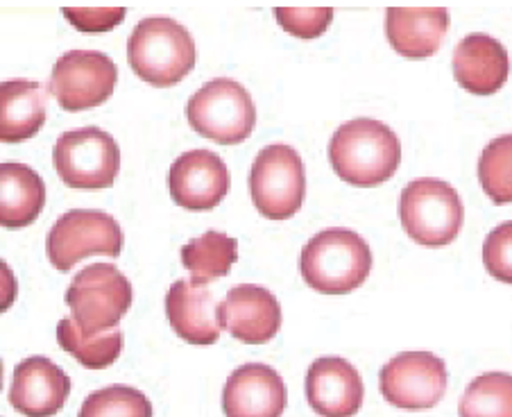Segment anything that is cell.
<instances>
[{
    "instance_id": "1",
    "label": "cell",
    "mask_w": 512,
    "mask_h": 417,
    "mask_svg": "<svg viewBox=\"0 0 512 417\" xmlns=\"http://www.w3.org/2000/svg\"><path fill=\"white\" fill-rule=\"evenodd\" d=\"M329 161L343 182L358 189H374L397 173L401 164L399 136L374 118H354L331 136Z\"/></svg>"
},
{
    "instance_id": "23",
    "label": "cell",
    "mask_w": 512,
    "mask_h": 417,
    "mask_svg": "<svg viewBox=\"0 0 512 417\" xmlns=\"http://www.w3.org/2000/svg\"><path fill=\"white\" fill-rule=\"evenodd\" d=\"M57 340L62 350L78 359L84 368L89 370H105L112 365L123 352V331L114 329L109 334L98 338H84L80 327L75 325L73 318L59 320Z\"/></svg>"
},
{
    "instance_id": "26",
    "label": "cell",
    "mask_w": 512,
    "mask_h": 417,
    "mask_svg": "<svg viewBox=\"0 0 512 417\" xmlns=\"http://www.w3.org/2000/svg\"><path fill=\"white\" fill-rule=\"evenodd\" d=\"M78 417H152V406L141 390L109 386L84 399Z\"/></svg>"
},
{
    "instance_id": "29",
    "label": "cell",
    "mask_w": 512,
    "mask_h": 417,
    "mask_svg": "<svg viewBox=\"0 0 512 417\" xmlns=\"http://www.w3.org/2000/svg\"><path fill=\"white\" fill-rule=\"evenodd\" d=\"M125 7H64V16L82 32H107L121 25Z\"/></svg>"
},
{
    "instance_id": "24",
    "label": "cell",
    "mask_w": 512,
    "mask_h": 417,
    "mask_svg": "<svg viewBox=\"0 0 512 417\" xmlns=\"http://www.w3.org/2000/svg\"><path fill=\"white\" fill-rule=\"evenodd\" d=\"M460 417H512V374L476 377L460 399Z\"/></svg>"
},
{
    "instance_id": "25",
    "label": "cell",
    "mask_w": 512,
    "mask_h": 417,
    "mask_svg": "<svg viewBox=\"0 0 512 417\" xmlns=\"http://www.w3.org/2000/svg\"><path fill=\"white\" fill-rule=\"evenodd\" d=\"M479 182L494 204L512 202V134H503L483 148Z\"/></svg>"
},
{
    "instance_id": "10",
    "label": "cell",
    "mask_w": 512,
    "mask_h": 417,
    "mask_svg": "<svg viewBox=\"0 0 512 417\" xmlns=\"http://www.w3.org/2000/svg\"><path fill=\"white\" fill-rule=\"evenodd\" d=\"M116 82L112 57L98 50H71L55 62L48 91L64 112H84L112 98Z\"/></svg>"
},
{
    "instance_id": "20",
    "label": "cell",
    "mask_w": 512,
    "mask_h": 417,
    "mask_svg": "<svg viewBox=\"0 0 512 417\" xmlns=\"http://www.w3.org/2000/svg\"><path fill=\"white\" fill-rule=\"evenodd\" d=\"M48 93L39 82L7 80L0 84V141L32 139L46 123Z\"/></svg>"
},
{
    "instance_id": "28",
    "label": "cell",
    "mask_w": 512,
    "mask_h": 417,
    "mask_svg": "<svg viewBox=\"0 0 512 417\" xmlns=\"http://www.w3.org/2000/svg\"><path fill=\"white\" fill-rule=\"evenodd\" d=\"M483 266L494 279L512 284V220L494 227L485 238Z\"/></svg>"
},
{
    "instance_id": "14",
    "label": "cell",
    "mask_w": 512,
    "mask_h": 417,
    "mask_svg": "<svg viewBox=\"0 0 512 417\" xmlns=\"http://www.w3.org/2000/svg\"><path fill=\"white\" fill-rule=\"evenodd\" d=\"M166 316L175 334L195 347H209L223 334L220 302L207 284L179 279L166 295Z\"/></svg>"
},
{
    "instance_id": "8",
    "label": "cell",
    "mask_w": 512,
    "mask_h": 417,
    "mask_svg": "<svg viewBox=\"0 0 512 417\" xmlns=\"http://www.w3.org/2000/svg\"><path fill=\"white\" fill-rule=\"evenodd\" d=\"M250 193L263 218H293L302 209L306 195V173L300 152L286 143L263 148L252 164Z\"/></svg>"
},
{
    "instance_id": "2",
    "label": "cell",
    "mask_w": 512,
    "mask_h": 417,
    "mask_svg": "<svg viewBox=\"0 0 512 417\" xmlns=\"http://www.w3.org/2000/svg\"><path fill=\"white\" fill-rule=\"evenodd\" d=\"M304 282L322 295H347L361 288L372 270V252L352 229H324L304 245L300 257Z\"/></svg>"
},
{
    "instance_id": "18",
    "label": "cell",
    "mask_w": 512,
    "mask_h": 417,
    "mask_svg": "<svg viewBox=\"0 0 512 417\" xmlns=\"http://www.w3.org/2000/svg\"><path fill=\"white\" fill-rule=\"evenodd\" d=\"M454 78L474 96H492L508 82V50L490 34L474 32L460 41L454 50Z\"/></svg>"
},
{
    "instance_id": "16",
    "label": "cell",
    "mask_w": 512,
    "mask_h": 417,
    "mask_svg": "<svg viewBox=\"0 0 512 417\" xmlns=\"http://www.w3.org/2000/svg\"><path fill=\"white\" fill-rule=\"evenodd\" d=\"M365 386L352 363L324 356L306 372V399L320 417H354L363 406Z\"/></svg>"
},
{
    "instance_id": "5",
    "label": "cell",
    "mask_w": 512,
    "mask_h": 417,
    "mask_svg": "<svg viewBox=\"0 0 512 417\" xmlns=\"http://www.w3.org/2000/svg\"><path fill=\"white\" fill-rule=\"evenodd\" d=\"M399 218L415 243L445 248L463 229L465 207L454 186L435 177H420L401 191Z\"/></svg>"
},
{
    "instance_id": "22",
    "label": "cell",
    "mask_w": 512,
    "mask_h": 417,
    "mask_svg": "<svg viewBox=\"0 0 512 417\" xmlns=\"http://www.w3.org/2000/svg\"><path fill=\"white\" fill-rule=\"evenodd\" d=\"M238 259V241L227 234L207 232L182 248V263L198 284H209L229 275Z\"/></svg>"
},
{
    "instance_id": "4",
    "label": "cell",
    "mask_w": 512,
    "mask_h": 417,
    "mask_svg": "<svg viewBox=\"0 0 512 417\" xmlns=\"http://www.w3.org/2000/svg\"><path fill=\"white\" fill-rule=\"evenodd\" d=\"M132 300V284L112 263L84 268L66 291V304L84 338H98L118 329V322L132 309Z\"/></svg>"
},
{
    "instance_id": "11",
    "label": "cell",
    "mask_w": 512,
    "mask_h": 417,
    "mask_svg": "<svg viewBox=\"0 0 512 417\" xmlns=\"http://www.w3.org/2000/svg\"><path fill=\"white\" fill-rule=\"evenodd\" d=\"M447 365L431 352H404L383 365L381 395L404 411H426L447 393Z\"/></svg>"
},
{
    "instance_id": "7",
    "label": "cell",
    "mask_w": 512,
    "mask_h": 417,
    "mask_svg": "<svg viewBox=\"0 0 512 417\" xmlns=\"http://www.w3.org/2000/svg\"><path fill=\"white\" fill-rule=\"evenodd\" d=\"M53 164L68 189H109L121 173V148L100 127H82L59 136Z\"/></svg>"
},
{
    "instance_id": "21",
    "label": "cell",
    "mask_w": 512,
    "mask_h": 417,
    "mask_svg": "<svg viewBox=\"0 0 512 417\" xmlns=\"http://www.w3.org/2000/svg\"><path fill=\"white\" fill-rule=\"evenodd\" d=\"M46 204V184L30 166L5 161L0 166V225L21 229L39 218Z\"/></svg>"
},
{
    "instance_id": "17",
    "label": "cell",
    "mask_w": 512,
    "mask_h": 417,
    "mask_svg": "<svg viewBox=\"0 0 512 417\" xmlns=\"http://www.w3.org/2000/svg\"><path fill=\"white\" fill-rule=\"evenodd\" d=\"M71 395L68 374L46 356H30L16 365L10 404L23 417H53Z\"/></svg>"
},
{
    "instance_id": "3",
    "label": "cell",
    "mask_w": 512,
    "mask_h": 417,
    "mask_svg": "<svg viewBox=\"0 0 512 417\" xmlns=\"http://www.w3.org/2000/svg\"><path fill=\"white\" fill-rule=\"evenodd\" d=\"M127 62L152 87H173L193 71L195 41L175 19L150 16L136 25L127 39Z\"/></svg>"
},
{
    "instance_id": "12",
    "label": "cell",
    "mask_w": 512,
    "mask_h": 417,
    "mask_svg": "<svg viewBox=\"0 0 512 417\" xmlns=\"http://www.w3.org/2000/svg\"><path fill=\"white\" fill-rule=\"evenodd\" d=\"M229 170L211 150H189L179 155L168 173L170 198L189 211L216 209L229 193Z\"/></svg>"
},
{
    "instance_id": "6",
    "label": "cell",
    "mask_w": 512,
    "mask_h": 417,
    "mask_svg": "<svg viewBox=\"0 0 512 417\" xmlns=\"http://www.w3.org/2000/svg\"><path fill=\"white\" fill-rule=\"evenodd\" d=\"M186 118L204 139L220 146H238L254 132L256 107L241 82L216 78L193 93L186 105Z\"/></svg>"
},
{
    "instance_id": "15",
    "label": "cell",
    "mask_w": 512,
    "mask_h": 417,
    "mask_svg": "<svg viewBox=\"0 0 512 417\" xmlns=\"http://www.w3.org/2000/svg\"><path fill=\"white\" fill-rule=\"evenodd\" d=\"M220 322L241 343L263 345L279 334L281 306L268 288L241 284L229 288L220 302Z\"/></svg>"
},
{
    "instance_id": "19",
    "label": "cell",
    "mask_w": 512,
    "mask_h": 417,
    "mask_svg": "<svg viewBox=\"0 0 512 417\" xmlns=\"http://www.w3.org/2000/svg\"><path fill=\"white\" fill-rule=\"evenodd\" d=\"M449 30L445 7H390L386 37L399 55L408 59L431 57L440 50Z\"/></svg>"
},
{
    "instance_id": "9",
    "label": "cell",
    "mask_w": 512,
    "mask_h": 417,
    "mask_svg": "<svg viewBox=\"0 0 512 417\" xmlns=\"http://www.w3.org/2000/svg\"><path fill=\"white\" fill-rule=\"evenodd\" d=\"M46 252L59 272H68L75 263L93 254L116 259L123 252V229L105 211H66L48 232Z\"/></svg>"
},
{
    "instance_id": "27",
    "label": "cell",
    "mask_w": 512,
    "mask_h": 417,
    "mask_svg": "<svg viewBox=\"0 0 512 417\" xmlns=\"http://www.w3.org/2000/svg\"><path fill=\"white\" fill-rule=\"evenodd\" d=\"M275 19L293 37L318 39L331 25L334 10L331 7H275Z\"/></svg>"
},
{
    "instance_id": "13",
    "label": "cell",
    "mask_w": 512,
    "mask_h": 417,
    "mask_svg": "<svg viewBox=\"0 0 512 417\" xmlns=\"http://www.w3.org/2000/svg\"><path fill=\"white\" fill-rule=\"evenodd\" d=\"M286 402L284 379L266 363H245L236 368L223 390L225 417H281Z\"/></svg>"
}]
</instances>
